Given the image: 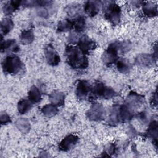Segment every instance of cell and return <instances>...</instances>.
<instances>
[{
    "mask_svg": "<svg viewBox=\"0 0 158 158\" xmlns=\"http://www.w3.org/2000/svg\"><path fill=\"white\" fill-rule=\"evenodd\" d=\"M131 46V44L128 41H115L110 43L102 54V62L107 66L115 64L118 60V54L128 51Z\"/></svg>",
    "mask_w": 158,
    "mask_h": 158,
    "instance_id": "6da1fadb",
    "label": "cell"
},
{
    "mask_svg": "<svg viewBox=\"0 0 158 158\" xmlns=\"http://www.w3.org/2000/svg\"><path fill=\"white\" fill-rule=\"evenodd\" d=\"M65 57L67 64L74 69H85L88 66V59L77 46L67 44L65 48Z\"/></svg>",
    "mask_w": 158,
    "mask_h": 158,
    "instance_id": "7a4b0ae2",
    "label": "cell"
},
{
    "mask_svg": "<svg viewBox=\"0 0 158 158\" xmlns=\"http://www.w3.org/2000/svg\"><path fill=\"white\" fill-rule=\"evenodd\" d=\"M2 71L5 74L17 75L24 72L25 65L20 57L14 54L7 56L2 62Z\"/></svg>",
    "mask_w": 158,
    "mask_h": 158,
    "instance_id": "3957f363",
    "label": "cell"
},
{
    "mask_svg": "<svg viewBox=\"0 0 158 158\" xmlns=\"http://www.w3.org/2000/svg\"><path fill=\"white\" fill-rule=\"evenodd\" d=\"M102 2V8L104 10V17L112 25H117L120 22L121 8L114 1Z\"/></svg>",
    "mask_w": 158,
    "mask_h": 158,
    "instance_id": "277c9868",
    "label": "cell"
},
{
    "mask_svg": "<svg viewBox=\"0 0 158 158\" xmlns=\"http://www.w3.org/2000/svg\"><path fill=\"white\" fill-rule=\"evenodd\" d=\"M93 98L110 99L117 96V93L110 86L101 81H96L93 85Z\"/></svg>",
    "mask_w": 158,
    "mask_h": 158,
    "instance_id": "5b68a950",
    "label": "cell"
},
{
    "mask_svg": "<svg viewBox=\"0 0 158 158\" xmlns=\"http://www.w3.org/2000/svg\"><path fill=\"white\" fill-rule=\"evenodd\" d=\"M75 95L79 100L93 99V85L88 80H79L76 86Z\"/></svg>",
    "mask_w": 158,
    "mask_h": 158,
    "instance_id": "8992f818",
    "label": "cell"
},
{
    "mask_svg": "<svg viewBox=\"0 0 158 158\" xmlns=\"http://www.w3.org/2000/svg\"><path fill=\"white\" fill-rule=\"evenodd\" d=\"M106 115L104 107L100 103H93L86 112V118L91 121L99 122L103 120Z\"/></svg>",
    "mask_w": 158,
    "mask_h": 158,
    "instance_id": "52a82bcc",
    "label": "cell"
},
{
    "mask_svg": "<svg viewBox=\"0 0 158 158\" xmlns=\"http://www.w3.org/2000/svg\"><path fill=\"white\" fill-rule=\"evenodd\" d=\"M144 97L135 91H130L127 95L125 104L135 111V110L140 108L144 103Z\"/></svg>",
    "mask_w": 158,
    "mask_h": 158,
    "instance_id": "ba28073f",
    "label": "cell"
},
{
    "mask_svg": "<svg viewBox=\"0 0 158 158\" xmlns=\"http://www.w3.org/2000/svg\"><path fill=\"white\" fill-rule=\"evenodd\" d=\"M77 44V47L86 55L89 54L97 47L96 42L86 35L80 36Z\"/></svg>",
    "mask_w": 158,
    "mask_h": 158,
    "instance_id": "9c48e42d",
    "label": "cell"
},
{
    "mask_svg": "<svg viewBox=\"0 0 158 158\" xmlns=\"http://www.w3.org/2000/svg\"><path fill=\"white\" fill-rule=\"evenodd\" d=\"M44 56L48 64L51 66H56L60 62V57L52 44H47L44 49Z\"/></svg>",
    "mask_w": 158,
    "mask_h": 158,
    "instance_id": "30bf717a",
    "label": "cell"
},
{
    "mask_svg": "<svg viewBox=\"0 0 158 158\" xmlns=\"http://www.w3.org/2000/svg\"><path fill=\"white\" fill-rule=\"evenodd\" d=\"M157 60V56L154 54H139L135 58V64L141 67L153 66Z\"/></svg>",
    "mask_w": 158,
    "mask_h": 158,
    "instance_id": "8fae6325",
    "label": "cell"
},
{
    "mask_svg": "<svg viewBox=\"0 0 158 158\" xmlns=\"http://www.w3.org/2000/svg\"><path fill=\"white\" fill-rule=\"evenodd\" d=\"M79 141V137L73 134H70L63 138L59 143L58 148L60 151L67 152L72 149Z\"/></svg>",
    "mask_w": 158,
    "mask_h": 158,
    "instance_id": "7c38bea8",
    "label": "cell"
},
{
    "mask_svg": "<svg viewBox=\"0 0 158 158\" xmlns=\"http://www.w3.org/2000/svg\"><path fill=\"white\" fill-rule=\"evenodd\" d=\"M102 8V2L100 1H87L83 6V10L90 17H94Z\"/></svg>",
    "mask_w": 158,
    "mask_h": 158,
    "instance_id": "4fadbf2b",
    "label": "cell"
},
{
    "mask_svg": "<svg viewBox=\"0 0 158 158\" xmlns=\"http://www.w3.org/2000/svg\"><path fill=\"white\" fill-rule=\"evenodd\" d=\"M118 115L120 123L129 122L135 116V111L127 104H118Z\"/></svg>",
    "mask_w": 158,
    "mask_h": 158,
    "instance_id": "5bb4252c",
    "label": "cell"
},
{
    "mask_svg": "<svg viewBox=\"0 0 158 158\" xmlns=\"http://www.w3.org/2000/svg\"><path fill=\"white\" fill-rule=\"evenodd\" d=\"M0 49L2 53H16L19 51L20 48L15 40L7 39L4 41H1Z\"/></svg>",
    "mask_w": 158,
    "mask_h": 158,
    "instance_id": "9a60e30c",
    "label": "cell"
},
{
    "mask_svg": "<svg viewBox=\"0 0 158 158\" xmlns=\"http://www.w3.org/2000/svg\"><path fill=\"white\" fill-rule=\"evenodd\" d=\"M157 122L156 120L151 121L148 126V128L145 132L144 136L147 138L152 139L156 148H157Z\"/></svg>",
    "mask_w": 158,
    "mask_h": 158,
    "instance_id": "2e32d148",
    "label": "cell"
},
{
    "mask_svg": "<svg viewBox=\"0 0 158 158\" xmlns=\"http://www.w3.org/2000/svg\"><path fill=\"white\" fill-rule=\"evenodd\" d=\"M65 94L64 93L54 90L49 95V100L51 104L58 107L62 106L65 104Z\"/></svg>",
    "mask_w": 158,
    "mask_h": 158,
    "instance_id": "e0dca14e",
    "label": "cell"
},
{
    "mask_svg": "<svg viewBox=\"0 0 158 158\" xmlns=\"http://www.w3.org/2000/svg\"><path fill=\"white\" fill-rule=\"evenodd\" d=\"M143 12L148 17H154L157 15V5L151 1L144 2L143 4Z\"/></svg>",
    "mask_w": 158,
    "mask_h": 158,
    "instance_id": "ac0fdd59",
    "label": "cell"
},
{
    "mask_svg": "<svg viewBox=\"0 0 158 158\" xmlns=\"http://www.w3.org/2000/svg\"><path fill=\"white\" fill-rule=\"evenodd\" d=\"M22 1L12 0L6 2L2 6V11L6 15L12 14L22 6Z\"/></svg>",
    "mask_w": 158,
    "mask_h": 158,
    "instance_id": "d6986e66",
    "label": "cell"
},
{
    "mask_svg": "<svg viewBox=\"0 0 158 158\" xmlns=\"http://www.w3.org/2000/svg\"><path fill=\"white\" fill-rule=\"evenodd\" d=\"M120 123L118 115V104H114L110 108L107 119V123L110 126H116Z\"/></svg>",
    "mask_w": 158,
    "mask_h": 158,
    "instance_id": "ffe728a7",
    "label": "cell"
},
{
    "mask_svg": "<svg viewBox=\"0 0 158 158\" xmlns=\"http://www.w3.org/2000/svg\"><path fill=\"white\" fill-rule=\"evenodd\" d=\"M75 31L81 33L86 27V18L83 14H80L72 19Z\"/></svg>",
    "mask_w": 158,
    "mask_h": 158,
    "instance_id": "44dd1931",
    "label": "cell"
},
{
    "mask_svg": "<svg viewBox=\"0 0 158 158\" xmlns=\"http://www.w3.org/2000/svg\"><path fill=\"white\" fill-rule=\"evenodd\" d=\"M28 98L33 104L39 103L42 99L40 89L35 85L32 86L28 91Z\"/></svg>",
    "mask_w": 158,
    "mask_h": 158,
    "instance_id": "7402d4cb",
    "label": "cell"
},
{
    "mask_svg": "<svg viewBox=\"0 0 158 158\" xmlns=\"http://www.w3.org/2000/svg\"><path fill=\"white\" fill-rule=\"evenodd\" d=\"M20 43L22 44L27 45L31 44L35 39L34 32L32 29H27L23 30L19 36Z\"/></svg>",
    "mask_w": 158,
    "mask_h": 158,
    "instance_id": "603a6c76",
    "label": "cell"
},
{
    "mask_svg": "<svg viewBox=\"0 0 158 158\" xmlns=\"http://www.w3.org/2000/svg\"><path fill=\"white\" fill-rule=\"evenodd\" d=\"M52 3L51 1L48 0H30V1H22V6L25 7H45L50 6Z\"/></svg>",
    "mask_w": 158,
    "mask_h": 158,
    "instance_id": "cb8c5ba5",
    "label": "cell"
},
{
    "mask_svg": "<svg viewBox=\"0 0 158 158\" xmlns=\"http://www.w3.org/2000/svg\"><path fill=\"white\" fill-rule=\"evenodd\" d=\"M33 104L28 99H22L17 104V110L20 114L23 115L28 112L33 107Z\"/></svg>",
    "mask_w": 158,
    "mask_h": 158,
    "instance_id": "d4e9b609",
    "label": "cell"
},
{
    "mask_svg": "<svg viewBox=\"0 0 158 158\" xmlns=\"http://www.w3.org/2000/svg\"><path fill=\"white\" fill-rule=\"evenodd\" d=\"M15 125L17 128L22 133L27 134L30 130V124L28 119L25 118H19L15 122Z\"/></svg>",
    "mask_w": 158,
    "mask_h": 158,
    "instance_id": "484cf974",
    "label": "cell"
},
{
    "mask_svg": "<svg viewBox=\"0 0 158 158\" xmlns=\"http://www.w3.org/2000/svg\"><path fill=\"white\" fill-rule=\"evenodd\" d=\"M73 28V23L70 19H65L58 22L57 31L58 32H67Z\"/></svg>",
    "mask_w": 158,
    "mask_h": 158,
    "instance_id": "4316f807",
    "label": "cell"
},
{
    "mask_svg": "<svg viewBox=\"0 0 158 158\" xmlns=\"http://www.w3.org/2000/svg\"><path fill=\"white\" fill-rule=\"evenodd\" d=\"M14 27V22L12 19L6 17L1 22V35H6L8 34Z\"/></svg>",
    "mask_w": 158,
    "mask_h": 158,
    "instance_id": "83f0119b",
    "label": "cell"
},
{
    "mask_svg": "<svg viewBox=\"0 0 158 158\" xmlns=\"http://www.w3.org/2000/svg\"><path fill=\"white\" fill-rule=\"evenodd\" d=\"M115 64L117 70L123 74L129 73L131 69V65L125 59H118Z\"/></svg>",
    "mask_w": 158,
    "mask_h": 158,
    "instance_id": "f1b7e54d",
    "label": "cell"
},
{
    "mask_svg": "<svg viewBox=\"0 0 158 158\" xmlns=\"http://www.w3.org/2000/svg\"><path fill=\"white\" fill-rule=\"evenodd\" d=\"M41 111L44 116L47 117H51L56 115L58 113L59 110L57 106L52 104H48L41 108Z\"/></svg>",
    "mask_w": 158,
    "mask_h": 158,
    "instance_id": "f546056e",
    "label": "cell"
},
{
    "mask_svg": "<svg viewBox=\"0 0 158 158\" xmlns=\"http://www.w3.org/2000/svg\"><path fill=\"white\" fill-rule=\"evenodd\" d=\"M66 11L69 15L73 17V18L80 14H81L80 13L81 8L78 4H70L68 6L66 9Z\"/></svg>",
    "mask_w": 158,
    "mask_h": 158,
    "instance_id": "4dcf8cb0",
    "label": "cell"
},
{
    "mask_svg": "<svg viewBox=\"0 0 158 158\" xmlns=\"http://www.w3.org/2000/svg\"><path fill=\"white\" fill-rule=\"evenodd\" d=\"M117 148L114 144L110 143L109 144H107L105 150L102 153V157H110L111 155L114 154L116 152Z\"/></svg>",
    "mask_w": 158,
    "mask_h": 158,
    "instance_id": "1f68e13d",
    "label": "cell"
},
{
    "mask_svg": "<svg viewBox=\"0 0 158 158\" xmlns=\"http://www.w3.org/2000/svg\"><path fill=\"white\" fill-rule=\"evenodd\" d=\"M80 33H77L76 31H73V32H71L69 36H68V42L69 44H72V45H75L77 44L80 37Z\"/></svg>",
    "mask_w": 158,
    "mask_h": 158,
    "instance_id": "d6a6232c",
    "label": "cell"
},
{
    "mask_svg": "<svg viewBox=\"0 0 158 158\" xmlns=\"http://www.w3.org/2000/svg\"><path fill=\"white\" fill-rule=\"evenodd\" d=\"M10 117L6 112H1L0 115V122L2 125H6L11 122Z\"/></svg>",
    "mask_w": 158,
    "mask_h": 158,
    "instance_id": "836d02e7",
    "label": "cell"
},
{
    "mask_svg": "<svg viewBox=\"0 0 158 158\" xmlns=\"http://www.w3.org/2000/svg\"><path fill=\"white\" fill-rule=\"evenodd\" d=\"M136 117L138 118V120H139V121L143 124H146L148 122V117L147 113L144 111H142L139 113H138Z\"/></svg>",
    "mask_w": 158,
    "mask_h": 158,
    "instance_id": "e575fe53",
    "label": "cell"
},
{
    "mask_svg": "<svg viewBox=\"0 0 158 158\" xmlns=\"http://www.w3.org/2000/svg\"><path fill=\"white\" fill-rule=\"evenodd\" d=\"M36 13L38 16L43 17V18L48 17V15H49L48 10L46 9H45L44 7H39V9H37Z\"/></svg>",
    "mask_w": 158,
    "mask_h": 158,
    "instance_id": "d590c367",
    "label": "cell"
},
{
    "mask_svg": "<svg viewBox=\"0 0 158 158\" xmlns=\"http://www.w3.org/2000/svg\"><path fill=\"white\" fill-rule=\"evenodd\" d=\"M151 104L153 106H156L157 104V91L153 93L152 97L151 99Z\"/></svg>",
    "mask_w": 158,
    "mask_h": 158,
    "instance_id": "8d00e7d4",
    "label": "cell"
}]
</instances>
